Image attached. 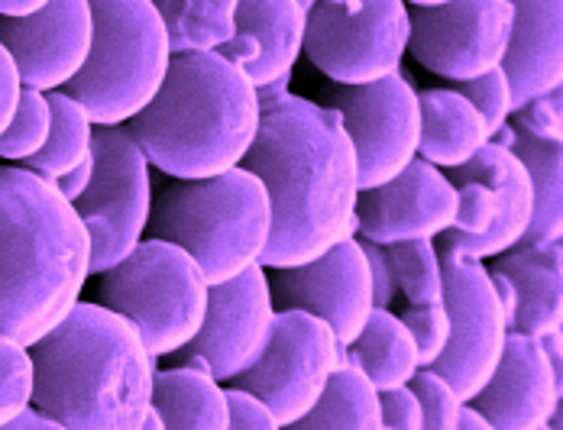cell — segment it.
I'll list each match as a JSON object with an SVG mask.
<instances>
[{
  "label": "cell",
  "mask_w": 563,
  "mask_h": 430,
  "mask_svg": "<svg viewBox=\"0 0 563 430\" xmlns=\"http://www.w3.org/2000/svg\"><path fill=\"white\" fill-rule=\"evenodd\" d=\"M91 53L62 91L88 110L95 126H126L169 75V26L150 0H91Z\"/></svg>",
  "instance_id": "8992f818"
},
{
  "label": "cell",
  "mask_w": 563,
  "mask_h": 430,
  "mask_svg": "<svg viewBox=\"0 0 563 430\" xmlns=\"http://www.w3.org/2000/svg\"><path fill=\"white\" fill-rule=\"evenodd\" d=\"M20 91H23V81H20L16 62H13V55L3 49V43H0V133L10 126V120L16 113Z\"/></svg>",
  "instance_id": "f35d334b"
},
{
  "label": "cell",
  "mask_w": 563,
  "mask_h": 430,
  "mask_svg": "<svg viewBox=\"0 0 563 430\" xmlns=\"http://www.w3.org/2000/svg\"><path fill=\"white\" fill-rule=\"evenodd\" d=\"M211 285L201 266L169 240L143 236L140 246L101 272L98 301L133 323L153 360L178 356L201 330Z\"/></svg>",
  "instance_id": "52a82bcc"
},
{
  "label": "cell",
  "mask_w": 563,
  "mask_h": 430,
  "mask_svg": "<svg viewBox=\"0 0 563 430\" xmlns=\"http://www.w3.org/2000/svg\"><path fill=\"white\" fill-rule=\"evenodd\" d=\"M156 10H159V16L166 20V26L175 23V16H178V7H181V0H150Z\"/></svg>",
  "instance_id": "7bdbcfd3"
},
{
  "label": "cell",
  "mask_w": 563,
  "mask_h": 430,
  "mask_svg": "<svg viewBox=\"0 0 563 430\" xmlns=\"http://www.w3.org/2000/svg\"><path fill=\"white\" fill-rule=\"evenodd\" d=\"M393 260L398 295L408 305L444 301V256L434 240H405L386 246Z\"/></svg>",
  "instance_id": "f1b7e54d"
},
{
  "label": "cell",
  "mask_w": 563,
  "mask_h": 430,
  "mask_svg": "<svg viewBox=\"0 0 563 430\" xmlns=\"http://www.w3.org/2000/svg\"><path fill=\"white\" fill-rule=\"evenodd\" d=\"M411 388L421 401V415H424V428L428 430H456L460 418V395L453 392V385L441 376L438 370H418L411 378Z\"/></svg>",
  "instance_id": "d6a6232c"
},
{
  "label": "cell",
  "mask_w": 563,
  "mask_h": 430,
  "mask_svg": "<svg viewBox=\"0 0 563 430\" xmlns=\"http://www.w3.org/2000/svg\"><path fill=\"white\" fill-rule=\"evenodd\" d=\"M324 3H338V7H360L363 0H324Z\"/></svg>",
  "instance_id": "f6af8a7d"
},
{
  "label": "cell",
  "mask_w": 563,
  "mask_h": 430,
  "mask_svg": "<svg viewBox=\"0 0 563 430\" xmlns=\"http://www.w3.org/2000/svg\"><path fill=\"white\" fill-rule=\"evenodd\" d=\"M276 315L269 269L253 266L230 282L211 285L205 323L178 356L181 363L208 370L221 385H230L266 353Z\"/></svg>",
  "instance_id": "4fadbf2b"
},
{
  "label": "cell",
  "mask_w": 563,
  "mask_h": 430,
  "mask_svg": "<svg viewBox=\"0 0 563 430\" xmlns=\"http://www.w3.org/2000/svg\"><path fill=\"white\" fill-rule=\"evenodd\" d=\"M33 388L36 370L30 346L0 333V428H10L13 418L33 405Z\"/></svg>",
  "instance_id": "4dcf8cb0"
},
{
  "label": "cell",
  "mask_w": 563,
  "mask_h": 430,
  "mask_svg": "<svg viewBox=\"0 0 563 430\" xmlns=\"http://www.w3.org/2000/svg\"><path fill=\"white\" fill-rule=\"evenodd\" d=\"M473 108L483 113V120L489 123V130H493V136L506 126L508 120H511V88H508V78L503 68H493V71H486V75H479V78H473V81H460V85H453Z\"/></svg>",
  "instance_id": "836d02e7"
},
{
  "label": "cell",
  "mask_w": 563,
  "mask_h": 430,
  "mask_svg": "<svg viewBox=\"0 0 563 430\" xmlns=\"http://www.w3.org/2000/svg\"><path fill=\"white\" fill-rule=\"evenodd\" d=\"M411 40V7L405 0H363L338 7L318 0L308 10V62L334 85H369L401 71Z\"/></svg>",
  "instance_id": "9c48e42d"
},
{
  "label": "cell",
  "mask_w": 563,
  "mask_h": 430,
  "mask_svg": "<svg viewBox=\"0 0 563 430\" xmlns=\"http://www.w3.org/2000/svg\"><path fill=\"white\" fill-rule=\"evenodd\" d=\"M95 175L71 201L91 236V275L123 263L150 233L153 165L130 126H95Z\"/></svg>",
  "instance_id": "ba28073f"
},
{
  "label": "cell",
  "mask_w": 563,
  "mask_h": 430,
  "mask_svg": "<svg viewBox=\"0 0 563 430\" xmlns=\"http://www.w3.org/2000/svg\"><path fill=\"white\" fill-rule=\"evenodd\" d=\"M493 140L508 146L525 162L531 191H534V214L525 233V246H551L563 240V143H544L518 133L515 126H503Z\"/></svg>",
  "instance_id": "603a6c76"
},
{
  "label": "cell",
  "mask_w": 563,
  "mask_h": 430,
  "mask_svg": "<svg viewBox=\"0 0 563 430\" xmlns=\"http://www.w3.org/2000/svg\"><path fill=\"white\" fill-rule=\"evenodd\" d=\"M408 7H441V3H451V0H405Z\"/></svg>",
  "instance_id": "ee69618b"
},
{
  "label": "cell",
  "mask_w": 563,
  "mask_h": 430,
  "mask_svg": "<svg viewBox=\"0 0 563 430\" xmlns=\"http://www.w3.org/2000/svg\"><path fill=\"white\" fill-rule=\"evenodd\" d=\"M49 0H0V16H30L40 13Z\"/></svg>",
  "instance_id": "b9f144b4"
},
{
  "label": "cell",
  "mask_w": 563,
  "mask_h": 430,
  "mask_svg": "<svg viewBox=\"0 0 563 430\" xmlns=\"http://www.w3.org/2000/svg\"><path fill=\"white\" fill-rule=\"evenodd\" d=\"M269 285L276 305L321 318L334 330L343 350L353 346L369 315L376 311L369 266L360 236L343 240L334 250H328L324 256L305 266L269 269Z\"/></svg>",
  "instance_id": "9a60e30c"
},
{
  "label": "cell",
  "mask_w": 563,
  "mask_h": 430,
  "mask_svg": "<svg viewBox=\"0 0 563 430\" xmlns=\"http://www.w3.org/2000/svg\"><path fill=\"white\" fill-rule=\"evenodd\" d=\"M49 108H53V126H49V140L46 146L23 162L30 172L58 181L62 175H68L75 165L91 156L95 146V120L88 117V110L81 108L75 98H68L65 91H49Z\"/></svg>",
  "instance_id": "4316f807"
},
{
  "label": "cell",
  "mask_w": 563,
  "mask_h": 430,
  "mask_svg": "<svg viewBox=\"0 0 563 430\" xmlns=\"http://www.w3.org/2000/svg\"><path fill=\"white\" fill-rule=\"evenodd\" d=\"M298 3H301V7H305V10H311V7H314V3H318V0H298Z\"/></svg>",
  "instance_id": "bcb514c9"
},
{
  "label": "cell",
  "mask_w": 563,
  "mask_h": 430,
  "mask_svg": "<svg viewBox=\"0 0 563 430\" xmlns=\"http://www.w3.org/2000/svg\"><path fill=\"white\" fill-rule=\"evenodd\" d=\"M91 236L56 181L0 165V333L40 343L81 301Z\"/></svg>",
  "instance_id": "7a4b0ae2"
},
{
  "label": "cell",
  "mask_w": 563,
  "mask_h": 430,
  "mask_svg": "<svg viewBox=\"0 0 563 430\" xmlns=\"http://www.w3.org/2000/svg\"><path fill=\"white\" fill-rule=\"evenodd\" d=\"M499 68L515 110L563 88V0H511V33Z\"/></svg>",
  "instance_id": "d6986e66"
},
{
  "label": "cell",
  "mask_w": 563,
  "mask_h": 430,
  "mask_svg": "<svg viewBox=\"0 0 563 430\" xmlns=\"http://www.w3.org/2000/svg\"><path fill=\"white\" fill-rule=\"evenodd\" d=\"M343 356L353 366H360L379 392L408 385L418 373L415 340L393 308H376L363 327V333L353 340V346L343 350Z\"/></svg>",
  "instance_id": "d4e9b609"
},
{
  "label": "cell",
  "mask_w": 563,
  "mask_h": 430,
  "mask_svg": "<svg viewBox=\"0 0 563 430\" xmlns=\"http://www.w3.org/2000/svg\"><path fill=\"white\" fill-rule=\"evenodd\" d=\"M493 430H548L563 408V373L541 337L508 333L499 370L473 398Z\"/></svg>",
  "instance_id": "ac0fdd59"
},
{
  "label": "cell",
  "mask_w": 563,
  "mask_h": 430,
  "mask_svg": "<svg viewBox=\"0 0 563 430\" xmlns=\"http://www.w3.org/2000/svg\"><path fill=\"white\" fill-rule=\"evenodd\" d=\"M91 175H95V153H91L88 159L81 162V165H75V168H71L68 175H62V178H58V181H56L58 191H62V195H65L68 201H75V198H78V195H81V191H85V188L91 185Z\"/></svg>",
  "instance_id": "ab89813d"
},
{
  "label": "cell",
  "mask_w": 563,
  "mask_h": 430,
  "mask_svg": "<svg viewBox=\"0 0 563 430\" xmlns=\"http://www.w3.org/2000/svg\"><path fill=\"white\" fill-rule=\"evenodd\" d=\"M340 363L343 346L328 323L308 311L282 308L260 363L230 385H243L260 395L279 428H298L318 405Z\"/></svg>",
  "instance_id": "8fae6325"
},
{
  "label": "cell",
  "mask_w": 563,
  "mask_h": 430,
  "mask_svg": "<svg viewBox=\"0 0 563 430\" xmlns=\"http://www.w3.org/2000/svg\"><path fill=\"white\" fill-rule=\"evenodd\" d=\"M398 318L405 321L411 340H415L418 370L438 366V360L444 356V350L451 343V315H448L444 301H438V305H411Z\"/></svg>",
  "instance_id": "1f68e13d"
},
{
  "label": "cell",
  "mask_w": 563,
  "mask_h": 430,
  "mask_svg": "<svg viewBox=\"0 0 563 430\" xmlns=\"http://www.w3.org/2000/svg\"><path fill=\"white\" fill-rule=\"evenodd\" d=\"M308 10L298 0H240L236 7V36L256 46V65L246 75L256 88L282 75H291L305 49Z\"/></svg>",
  "instance_id": "7402d4cb"
},
{
  "label": "cell",
  "mask_w": 563,
  "mask_h": 430,
  "mask_svg": "<svg viewBox=\"0 0 563 430\" xmlns=\"http://www.w3.org/2000/svg\"><path fill=\"white\" fill-rule=\"evenodd\" d=\"M0 43L13 55L23 88L62 91L95 43L91 0H49L30 16H0Z\"/></svg>",
  "instance_id": "e0dca14e"
},
{
  "label": "cell",
  "mask_w": 563,
  "mask_h": 430,
  "mask_svg": "<svg viewBox=\"0 0 563 430\" xmlns=\"http://www.w3.org/2000/svg\"><path fill=\"white\" fill-rule=\"evenodd\" d=\"M298 428L328 430H383V411H379V388L366 378L360 366H353L346 356L334 370L331 382L324 385L318 405L308 411V418Z\"/></svg>",
  "instance_id": "484cf974"
},
{
  "label": "cell",
  "mask_w": 563,
  "mask_h": 430,
  "mask_svg": "<svg viewBox=\"0 0 563 430\" xmlns=\"http://www.w3.org/2000/svg\"><path fill=\"white\" fill-rule=\"evenodd\" d=\"M515 130L531 136V140H544V143H563V88L528 101L525 108L511 113Z\"/></svg>",
  "instance_id": "e575fe53"
},
{
  "label": "cell",
  "mask_w": 563,
  "mask_h": 430,
  "mask_svg": "<svg viewBox=\"0 0 563 430\" xmlns=\"http://www.w3.org/2000/svg\"><path fill=\"white\" fill-rule=\"evenodd\" d=\"M49 126H53L49 95L46 91H36V88H23L10 126L0 133V159L20 162L23 165L30 156H36L46 146Z\"/></svg>",
  "instance_id": "f546056e"
},
{
  "label": "cell",
  "mask_w": 563,
  "mask_h": 430,
  "mask_svg": "<svg viewBox=\"0 0 563 430\" xmlns=\"http://www.w3.org/2000/svg\"><path fill=\"white\" fill-rule=\"evenodd\" d=\"M227 430H279L269 405L243 385H227Z\"/></svg>",
  "instance_id": "d590c367"
},
{
  "label": "cell",
  "mask_w": 563,
  "mask_h": 430,
  "mask_svg": "<svg viewBox=\"0 0 563 430\" xmlns=\"http://www.w3.org/2000/svg\"><path fill=\"white\" fill-rule=\"evenodd\" d=\"M30 353L33 405L58 428L140 430L153 405L156 360L123 315L101 301H78Z\"/></svg>",
  "instance_id": "3957f363"
},
{
  "label": "cell",
  "mask_w": 563,
  "mask_h": 430,
  "mask_svg": "<svg viewBox=\"0 0 563 430\" xmlns=\"http://www.w3.org/2000/svg\"><path fill=\"white\" fill-rule=\"evenodd\" d=\"M379 411H383V428L389 430H424L421 401L408 385H398L389 392H379Z\"/></svg>",
  "instance_id": "8d00e7d4"
},
{
  "label": "cell",
  "mask_w": 563,
  "mask_h": 430,
  "mask_svg": "<svg viewBox=\"0 0 563 430\" xmlns=\"http://www.w3.org/2000/svg\"><path fill=\"white\" fill-rule=\"evenodd\" d=\"M444 256V308L451 315V343L438 360L441 376L453 385L460 401H473L506 353L508 323L506 308L493 288L486 263L466 260L441 250Z\"/></svg>",
  "instance_id": "7c38bea8"
},
{
  "label": "cell",
  "mask_w": 563,
  "mask_h": 430,
  "mask_svg": "<svg viewBox=\"0 0 563 430\" xmlns=\"http://www.w3.org/2000/svg\"><path fill=\"white\" fill-rule=\"evenodd\" d=\"M363 256H366V266H369V282H373V301H376V308H393V301L398 298V282H395L389 250L379 246V243L363 240Z\"/></svg>",
  "instance_id": "74e56055"
},
{
  "label": "cell",
  "mask_w": 563,
  "mask_h": 430,
  "mask_svg": "<svg viewBox=\"0 0 563 430\" xmlns=\"http://www.w3.org/2000/svg\"><path fill=\"white\" fill-rule=\"evenodd\" d=\"M243 168L263 178L273 201L266 269L305 266L356 236L360 162L338 110L298 95L263 110Z\"/></svg>",
  "instance_id": "6da1fadb"
},
{
  "label": "cell",
  "mask_w": 563,
  "mask_h": 430,
  "mask_svg": "<svg viewBox=\"0 0 563 430\" xmlns=\"http://www.w3.org/2000/svg\"><path fill=\"white\" fill-rule=\"evenodd\" d=\"M515 288V318L511 330L531 337L563 333V246H525L518 243L496 266Z\"/></svg>",
  "instance_id": "ffe728a7"
},
{
  "label": "cell",
  "mask_w": 563,
  "mask_h": 430,
  "mask_svg": "<svg viewBox=\"0 0 563 430\" xmlns=\"http://www.w3.org/2000/svg\"><path fill=\"white\" fill-rule=\"evenodd\" d=\"M324 108L338 110L340 123L356 150L360 191L401 175L418 159L421 146V104L415 85L395 71L369 85H328Z\"/></svg>",
  "instance_id": "30bf717a"
},
{
  "label": "cell",
  "mask_w": 563,
  "mask_h": 430,
  "mask_svg": "<svg viewBox=\"0 0 563 430\" xmlns=\"http://www.w3.org/2000/svg\"><path fill=\"white\" fill-rule=\"evenodd\" d=\"M153 408L163 415L166 430H227V392L201 366L178 363L153 378Z\"/></svg>",
  "instance_id": "cb8c5ba5"
},
{
  "label": "cell",
  "mask_w": 563,
  "mask_h": 430,
  "mask_svg": "<svg viewBox=\"0 0 563 430\" xmlns=\"http://www.w3.org/2000/svg\"><path fill=\"white\" fill-rule=\"evenodd\" d=\"M240 0H181L169 26L172 53H221L236 33Z\"/></svg>",
  "instance_id": "83f0119b"
},
{
  "label": "cell",
  "mask_w": 563,
  "mask_h": 430,
  "mask_svg": "<svg viewBox=\"0 0 563 430\" xmlns=\"http://www.w3.org/2000/svg\"><path fill=\"white\" fill-rule=\"evenodd\" d=\"M150 233L181 246L208 285H221L263 266L273 201L263 178L243 165L214 178H172L153 201Z\"/></svg>",
  "instance_id": "5b68a950"
},
{
  "label": "cell",
  "mask_w": 563,
  "mask_h": 430,
  "mask_svg": "<svg viewBox=\"0 0 563 430\" xmlns=\"http://www.w3.org/2000/svg\"><path fill=\"white\" fill-rule=\"evenodd\" d=\"M456 208L460 195L451 175L418 156L393 181L360 191L356 236L379 246L441 240L456 223Z\"/></svg>",
  "instance_id": "2e32d148"
},
{
  "label": "cell",
  "mask_w": 563,
  "mask_h": 430,
  "mask_svg": "<svg viewBox=\"0 0 563 430\" xmlns=\"http://www.w3.org/2000/svg\"><path fill=\"white\" fill-rule=\"evenodd\" d=\"M418 104H421L418 156L431 165L453 172L473 159L486 143H493L489 123L456 88L418 91Z\"/></svg>",
  "instance_id": "44dd1931"
},
{
  "label": "cell",
  "mask_w": 563,
  "mask_h": 430,
  "mask_svg": "<svg viewBox=\"0 0 563 430\" xmlns=\"http://www.w3.org/2000/svg\"><path fill=\"white\" fill-rule=\"evenodd\" d=\"M263 108L256 85L221 53L172 55L150 108L126 126L153 168L169 178H214L243 165Z\"/></svg>",
  "instance_id": "277c9868"
},
{
  "label": "cell",
  "mask_w": 563,
  "mask_h": 430,
  "mask_svg": "<svg viewBox=\"0 0 563 430\" xmlns=\"http://www.w3.org/2000/svg\"><path fill=\"white\" fill-rule=\"evenodd\" d=\"M456 430H493V425L486 421V415L473 401H463L460 418H456Z\"/></svg>",
  "instance_id": "60d3db41"
},
{
  "label": "cell",
  "mask_w": 563,
  "mask_h": 430,
  "mask_svg": "<svg viewBox=\"0 0 563 430\" xmlns=\"http://www.w3.org/2000/svg\"><path fill=\"white\" fill-rule=\"evenodd\" d=\"M511 33V0H451L411 7V58L444 78L473 81L503 65Z\"/></svg>",
  "instance_id": "5bb4252c"
}]
</instances>
